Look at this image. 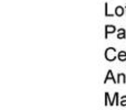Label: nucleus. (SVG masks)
<instances>
[{"label":"nucleus","instance_id":"f257e3e1","mask_svg":"<svg viewBox=\"0 0 126 110\" xmlns=\"http://www.w3.org/2000/svg\"><path fill=\"white\" fill-rule=\"evenodd\" d=\"M116 50L113 48H109L106 49V51H105V58H106L107 61H110V62H112V61H114L116 58Z\"/></svg>","mask_w":126,"mask_h":110},{"label":"nucleus","instance_id":"f03ea898","mask_svg":"<svg viewBox=\"0 0 126 110\" xmlns=\"http://www.w3.org/2000/svg\"><path fill=\"white\" fill-rule=\"evenodd\" d=\"M116 31V28L113 25H106V28H105V37L107 39V35L110 34V33H113Z\"/></svg>","mask_w":126,"mask_h":110},{"label":"nucleus","instance_id":"7ed1b4c3","mask_svg":"<svg viewBox=\"0 0 126 110\" xmlns=\"http://www.w3.org/2000/svg\"><path fill=\"white\" fill-rule=\"evenodd\" d=\"M115 14L117 15V17H122V15L124 14V8L121 7V6L116 7L115 8Z\"/></svg>","mask_w":126,"mask_h":110},{"label":"nucleus","instance_id":"20e7f679","mask_svg":"<svg viewBox=\"0 0 126 110\" xmlns=\"http://www.w3.org/2000/svg\"><path fill=\"white\" fill-rule=\"evenodd\" d=\"M113 80L114 83H116L117 84V80H115V78L113 77V73H112V71H109V73H107V75H106V77H105V80H104V83H106L107 80Z\"/></svg>","mask_w":126,"mask_h":110},{"label":"nucleus","instance_id":"39448f33","mask_svg":"<svg viewBox=\"0 0 126 110\" xmlns=\"http://www.w3.org/2000/svg\"><path fill=\"white\" fill-rule=\"evenodd\" d=\"M117 58L121 61V62H125L126 61V52L121 51V52L118 53V55H117Z\"/></svg>","mask_w":126,"mask_h":110},{"label":"nucleus","instance_id":"423d86ee","mask_svg":"<svg viewBox=\"0 0 126 110\" xmlns=\"http://www.w3.org/2000/svg\"><path fill=\"white\" fill-rule=\"evenodd\" d=\"M117 37L118 39H125L126 37V34H125V30L124 29H120L118 30V34H117Z\"/></svg>","mask_w":126,"mask_h":110},{"label":"nucleus","instance_id":"0eeeda50","mask_svg":"<svg viewBox=\"0 0 126 110\" xmlns=\"http://www.w3.org/2000/svg\"><path fill=\"white\" fill-rule=\"evenodd\" d=\"M126 82V77L124 74H118L117 76V84L118 83H125Z\"/></svg>","mask_w":126,"mask_h":110},{"label":"nucleus","instance_id":"6e6552de","mask_svg":"<svg viewBox=\"0 0 126 110\" xmlns=\"http://www.w3.org/2000/svg\"><path fill=\"white\" fill-rule=\"evenodd\" d=\"M120 106H123V107L126 106V96L122 97V100H121V102H120Z\"/></svg>","mask_w":126,"mask_h":110},{"label":"nucleus","instance_id":"1a4fd4ad","mask_svg":"<svg viewBox=\"0 0 126 110\" xmlns=\"http://www.w3.org/2000/svg\"><path fill=\"white\" fill-rule=\"evenodd\" d=\"M105 15L106 17H113L114 14H111V13H109V9H107V3H105Z\"/></svg>","mask_w":126,"mask_h":110},{"label":"nucleus","instance_id":"9d476101","mask_svg":"<svg viewBox=\"0 0 126 110\" xmlns=\"http://www.w3.org/2000/svg\"><path fill=\"white\" fill-rule=\"evenodd\" d=\"M125 8H126V7H125Z\"/></svg>","mask_w":126,"mask_h":110}]
</instances>
